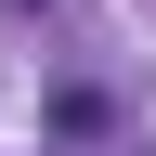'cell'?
<instances>
[{
    "label": "cell",
    "instance_id": "obj_1",
    "mask_svg": "<svg viewBox=\"0 0 156 156\" xmlns=\"http://www.w3.org/2000/svg\"><path fill=\"white\" fill-rule=\"evenodd\" d=\"M0 13H26V0H0Z\"/></svg>",
    "mask_w": 156,
    "mask_h": 156
}]
</instances>
